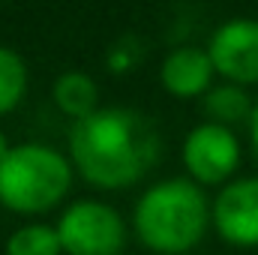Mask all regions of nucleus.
<instances>
[{"mask_svg": "<svg viewBox=\"0 0 258 255\" xmlns=\"http://www.w3.org/2000/svg\"><path fill=\"white\" fill-rule=\"evenodd\" d=\"M210 225V204L198 183L171 177L144 192L135 204V231L144 246L177 255L201 243Z\"/></svg>", "mask_w": 258, "mask_h": 255, "instance_id": "f03ea898", "label": "nucleus"}, {"mask_svg": "<svg viewBox=\"0 0 258 255\" xmlns=\"http://www.w3.org/2000/svg\"><path fill=\"white\" fill-rule=\"evenodd\" d=\"M210 219L225 243L258 246V177H240L222 186Z\"/></svg>", "mask_w": 258, "mask_h": 255, "instance_id": "0eeeda50", "label": "nucleus"}, {"mask_svg": "<svg viewBox=\"0 0 258 255\" xmlns=\"http://www.w3.org/2000/svg\"><path fill=\"white\" fill-rule=\"evenodd\" d=\"M9 150H12V147H9V144H6V135H3V132H0V159H3V156H6V153H9Z\"/></svg>", "mask_w": 258, "mask_h": 255, "instance_id": "4468645a", "label": "nucleus"}, {"mask_svg": "<svg viewBox=\"0 0 258 255\" xmlns=\"http://www.w3.org/2000/svg\"><path fill=\"white\" fill-rule=\"evenodd\" d=\"M69 153L75 168L102 189L138 183L162 153L156 123L135 108H96L72 123Z\"/></svg>", "mask_w": 258, "mask_h": 255, "instance_id": "f257e3e1", "label": "nucleus"}, {"mask_svg": "<svg viewBox=\"0 0 258 255\" xmlns=\"http://www.w3.org/2000/svg\"><path fill=\"white\" fill-rule=\"evenodd\" d=\"M252 111L255 105L240 84H219L204 93V114L210 117V123L231 129L234 123H249Z\"/></svg>", "mask_w": 258, "mask_h": 255, "instance_id": "1a4fd4ad", "label": "nucleus"}, {"mask_svg": "<svg viewBox=\"0 0 258 255\" xmlns=\"http://www.w3.org/2000/svg\"><path fill=\"white\" fill-rule=\"evenodd\" d=\"M216 69L213 60L204 48H174L159 69V78L165 84V90L171 96H180V99H189V96H204L210 90V81H213Z\"/></svg>", "mask_w": 258, "mask_h": 255, "instance_id": "6e6552de", "label": "nucleus"}, {"mask_svg": "<svg viewBox=\"0 0 258 255\" xmlns=\"http://www.w3.org/2000/svg\"><path fill=\"white\" fill-rule=\"evenodd\" d=\"M72 186V168L60 150L45 144H18L0 159V201L18 213H42Z\"/></svg>", "mask_w": 258, "mask_h": 255, "instance_id": "7ed1b4c3", "label": "nucleus"}, {"mask_svg": "<svg viewBox=\"0 0 258 255\" xmlns=\"http://www.w3.org/2000/svg\"><path fill=\"white\" fill-rule=\"evenodd\" d=\"M60 252H63V246H60L57 228H51V225H24L6 243V255H60Z\"/></svg>", "mask_w": 258, "mask_h": 255, "instance_id": "f8f14e48", "label": "nucleus"}, {"mask_svg": "<svg viewBox=\"0 0 258 255\" xmlns=\"http://www.w3.org/2000/svg\"><path fill=\"white\" fill-rule=\"evenodd\" d=\"M207 54L228 84H258V18L222 21L210 36Z\"/></svg>", "mask_w": 258, "mask_h": 255, "instance_id": "39448f33", "label": "nucleus"}, {"mask_svg": "<svg viewBox=\"0 0 258 255\" xmlns=\"http://www.w3.org/2000/svg\"><path fill=\"white\" fill-rule=\"evenodd\" d=\"M57 237L69 255H117L126 246V225L102 201H75L57 222Z\"/></svg>", "mask_w": 258, "mask_h": 255, "instance_id": "20e7f679", "label": "nucleus"}, {"mask_svg": "<svg viewBox=\"0 0 258 255\" xmlns=\"http://www.w3.org/2000/svg\"><path fill=\"white\" fill-rule=\"evenodd\" d=\"M54 102L63 114L75 117V120L93 114L96 111V84H93V78L84 75V72H63L54 84Z\"/></svg>", "mask_w": 258, "mask_h": 255, "instance_id": "9d476101", "label": "nucleus"}, {"mask_svg": "<svg viewBox=\"0 0 258 255\" xmlns=\"http://www.w3.org/2000/svg\"><path fill=\"white\" fill-rule=\"evenodd\" d=\"M183 162L198 183H222L240 165V141L228 126L198 123L183 141Z\"/></svg>", "mask_w": 258, "mask_h": 255, "instance_id": "423d86ee", "label": "nucleus"}, {"mask_svg": "<svg viewBox=\"0 0 258 255\" xmlns=\"http://www.w3.org/2000/svg\"><path fill=\"white\" fill-rule=\"evenodd\" d=\"M249 144H252V156L258 162V105L252 111V117H249Z\"/></svg>", "mask_w": 258, "mask_h": 255, "instance_id": "ddd939ff", "label": "nucleus"}, {"mask_svg": "<svg viewBox=\"0 0 258 255\" xmlns=\"http://www.w3.org/2000/svg\"><path fill=\"white\" fill-rule=\"evenodd\" d=\"M27 87V66L18 51L0 45V114L12 111Z\"/></svg>", "mask_w": 258, "mask_h": 255, "instance_id": "9b49d317", "label": "nucleus"}]
</instances>
